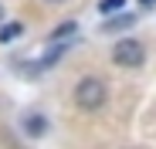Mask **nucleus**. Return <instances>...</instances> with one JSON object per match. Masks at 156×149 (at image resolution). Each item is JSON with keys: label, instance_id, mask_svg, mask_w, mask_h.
Segmentation results:
<instances>
[{"label": "nucleus", "instance_id": "obj_4", "mask_svg": "<svg viewBox=\"0 0 156 149\" xmlns=\"http://www.w3.org/2000/svg\"><path fill=\"white\" fill-rule=\"evenodd\" d=\"M75 34H78V24H75V20H65L61 27H55V34H51V44H71Z\"/></svg>", "mask_w": 156, "mask_h": 149}, {"label": "nucleus", "instance_id": "obj_11", "mask_svg": "<svg viewBox=\"0 0 156 149\" xmlns=\"http://www.w3.org/2000/svg\"><path fill=\"white\" fill-rule=\"evenodd\" d=\"M0 24H4V4H0Z\"/></svg>", "mask_w": 156, "mask_h": 149}, {"label": "nucleus", "instance_id": "obj_9", "mask_svg": "<svg viewBox=\"0 0 156 149\" xmlns=\"http://www.w3.org/2000/svg\"><path fill=\"white\" fill-rule=\"evenodd\" d=\"M153 4H156V0H139V7H143V10H149Z\"/></svg>", "mask_w": 156, "mask_h": 149}, {"label": "nucleus", "instance_id": "obj_8", "mask_svg": "<svg viewBox=\"0 0 156 149\" xmlns=\"http://www.w3.org/2000/svg\"><path fill=\"white\" fill-rule=\"evenodd\" d=\"M122 7H126V0H98V14H105V17H115Z\"/></svg>", "mask_w": 156, "mask_h": 149}, {"label": "nucleus", "instance_id": "obj_6", "mask_svg": "<svg viewBox=\"0 0 156 149\" xmlns=\"http://www.w3.org/2000/svg\"><path fill=\"white\" fill-rule=\"evenodd\" d=\"M20 34H24V24L20 20L0 24V44H14V41H20Z\"/></svg>", "mask_w": 156, "mask_h": 149}, {"label": "nucleus", "instance_id": "obj_5", "mask_svg": "<svg viewBox=\"0 0 156 149\" xmlns=\"http://www.w3.org/2000/svg\"><path fill=\"white\" fill-rule=\"evenodd\" d=\"M65 51H68V44H51L48 51H44V54L37 58V68H41V71H44V68H55V61H58V58H61Z\"/></svg>", "mask_w": 156, "mask_h": 149}, {"label": "nucleus", "instance_id": "obj_7", "mask_svg": "<svg viewBox=\"0 0 156 149\" xmlns=\"http://www.w3.org/2000/svg\"><path fill=\"white\" fill-rule=\"evenodd\" d=\"M24 129H27V136H44L48 132V122H44V115H27Z\"/></svg>", "mask_w": 156, "mask_h": 149}, {"label": "nucleus", "instance_id": "obj_2", "mask_svg": "<svg viewBox=\"0 0 156 149\" xmlns=\"http://www.w3.org/2000/svg\"><path fill=\"white\" fill-rule=\"evenodd\" d=\"M112 61H115L119 68H143V64H146V47H143V41L122 37V41L112 47Z\"/></svg>", "mask_w": 156, "mask_h": 149}, {"label": "nucleus", "instance_id": "obj_3", "mask_svg": "<svg viewBox=\"0 0 156 149\" xmlns=\"http://www.w3.org/2000/svg\"><path fill=\"white\" fill-rule=\"evenodd\" d=\"M136 24V14H115L102 24V34H119V31H129Z\"/></svg>", "mask_w": 156, "mask_h": 149}, {"label": "nucleus", "instance_id": "obj_1", "mask_svg": "<svg viewBox=\"0 0 156 149\" xmlns=\"http://www.w3.org/2000/svg\"><path fill=\"white\" fill-rule=\"evenodd\" d=\"M105 102H109V85L102 81V78L85 74V78L75 85V105L82 109V112H98Z\"/></svg>", "mask_w": 156, "mask_h": 149}, {"label": "nucleus", "instance_id": "obj_10", "mask_svg": "<svg viewBox=\"0 0 156 149\" xmlns=\"http://www.w3.org/2000/svg\"><path fill=\"white\" fill-rule=\"evenodd\" d=\"M44 4H65V0H44Z\"/></svg>", "mask_w": 156, "mask_h": 149}]
</instances>
